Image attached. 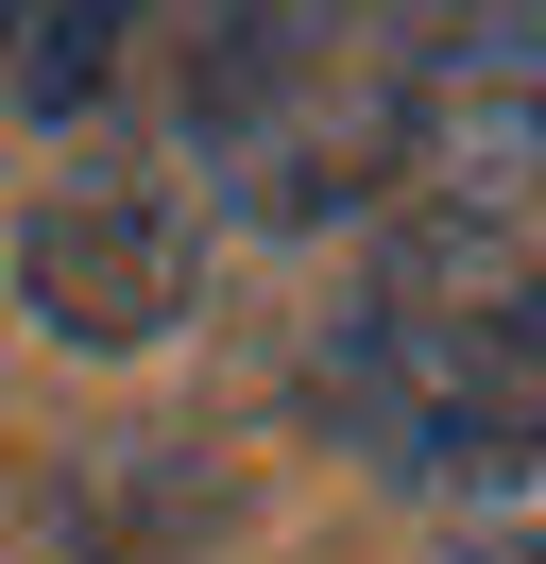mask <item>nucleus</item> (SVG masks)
Wrapping results in <instances>:
<instances>
[{
  "instance_id": "1",
  "label": "nucleus",
  "mask_w": 546,
  "mask_h": 564,
  "mask_svg": "<svg viewBox=\"0 0 546 564\" xmlns=\"http://www.w3.org/2000/svg\"><path fill=\"white\" fill-rule=\"evenodd\" d=\"M341 427H359L393 479H512L546 445V343L529 308H461V291H410V308H359V343L325 359Z\"/></svg>"
},
{
  "instance_id": "2",
  "label": "nucleus",
  "mask_w": 546,
  "mask_h": 564,
  "mask_svg": "<svg viewBox=\"0 0 546 564\" xmlns=\"http://www.w3.org/2000/svg\"><path fill=\"white\" fill-rule=\"evenodd\" d=\"M18 291H34V325H52V343H154V325L188 308V223H171L154 188L86 172L68 206H34Z\"/></svg>"
},
{
  "instance_id": "3",
  "label": "nucleus",
  "mask_w": 546,
  "mask_h": 564,
  "mask_svg": "<svg viewBox=\"0 0 546 564\" xmlns=\"http://www.w3.org/2000/svg\"><path fill=\"white\" fill-rule=\"evenodd\" d=\"M34 18H52V0H0V86H18V52H34Z\"/></svg>"
},
{
  "instance_id": "4",
  "label": "nucleus",
  "mask_w": 546,
  "mask_h": 564,
  "mask_svg": "<svg viewBox=\"0 0 546 564\" xmlns=\"http://www.w3.org/2000/svg\"><path fill=\"white\" fill-rule=\"evenodd\" d=\"M512 564H546V547H512Z\"/></svg>"
}]
</instances>
